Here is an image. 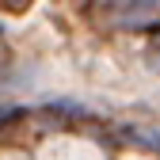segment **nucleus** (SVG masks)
I'll return each instance as SVG.
<instances>
[{
  "mask_svg": "<svg viewBox=\"0 0 160 160\" xmlns=\"http://www.w3.org/2000/svg\"><path fill=\"white\" fill-rule=\"evenodd\" d=\"M0 4H8V8H27L31 0H0Z\"/></svg>",
  "mask_w": 160,
  "mask_h": 160,
  "instance_id": "obj_1",
  "label": "nucleus"
}]
</instances>
